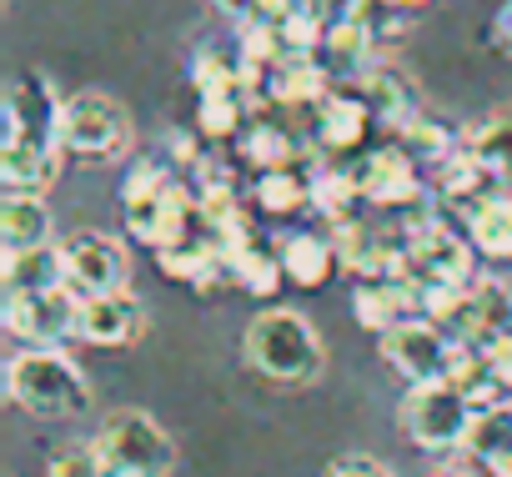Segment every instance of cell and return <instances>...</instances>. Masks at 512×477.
<instances>
[{"mask_svg":"<svg viewBox=\"0 0 512 477\" xmlns=\"http://www.w3.org/2000/svg\"><path fill=\"white\" fill-rule=\"evenodd\" d=\"M241 352H246V362L256 372H262L267 382H277V387H307V382L322 377V362H327L317 327L302 312H292V307L256 312L246 337H241Z\"/></svg>","mask_w":512,"mask_h":477,"instance_id":"cell-1","label":"cell"},{"mask_svg":"<svg viewBox=\"0 0 512 477\" xmlns=\"http://www.w3.org/2000/svg\"><path fill=\"white\" fill-rule=\"evenodd\" d=\"M6 397L41 422H61L91 407V382L61 347H26L6 362Z\"/></svg>","mask_w":512,"mask_h":477,"instance_id":"cell-2","label":"cell"},{"mask_svg":"<svg viewBox=\"0 0 512 477\" xmlns=\"http://www.w3.org/2000/svg\"><path fill=\"white\" fill-rule=\"evenodd\" d=\"M121 216H126V231L136 236V242L161 252V247L181 242V236L201 221V201L176 176L141 161V166H131V176L121 186Z\"/></svg>","mask_w":512,"mask_h":477,"instance_id":"cell-3","label":"cell"},{"mask_svg":"<svg viewBox=\"0 0 512 477\" xmlns=\"http://www.w3.org/2000/svg\"><path fill=\"white\" fill-rule=\"evenodd\" d=\"M96 447H101L111 477H166L176 467L171 432L151 412H136V407L111 412L96 432Z\"/></svg>","mask_w":512,"mask_h":477,"instance_id":"cell-4","label":"cell"},{"mask_svg":"<svg viewBox=\"0 0 512 477\" xmlns=\"http://www.w3.org/2000/svg\"><path fill=\"white\" fill-rule=\"evenodd\" d=\"M477 417V402L447 377V382H422L407 387L402 397V432L422 452H457L467 442V427Z\"/></svg>","mask_w":512,"mask_h":477,"instance_id":"cell-5","label":"cell"},{"mask_svg":"<svg viewBox=\"0 0 512 477\" xmlns=\"http://www.w3.org/2000/svg\"><path fill=\"white\" fill-rule=\"evenodd\" d=\"M61 146L81 161H116L131 146V116L106 91H76L61 111Z\"/></svg>","mask_w":512,"mask_h":477,"instance_id":"cell-6","label":"cell"},{"mask_svg":"<svg viewBox=\"0 0 512 477\" xmlns=\"http://www.w3.org/2000/svg\"><path fill=\"white\" fill-rule=\"evenodd\" d=\"M377 347H382V362H387L407 387L447 382L452 367H457V352H462L427 312H422V317H407V322H397V327H387V332L377 337Z\"/></svg>","mask_w":512,"mask_h":477,"instance_id":"cell-7","label":"cell"},{"mask_svg":"<svg viewBox=\"0 0 512 477\" xmlns=\"http://www.w3.org/2000/svg\"><path fill=\"white\" fill-rule=\"evenodd\" d=\"M472 252H477V247L467 242V236L447 231L442 221H422V226H407L402 272L422 287V297L437 292V287H467V282H477Z\"/></svg>","mask_w":512,"mask_h":477,"instance_id":"cell-8","label":"cell"},{"mask_svg":"<svg viewBox=\"0 0 512 477\" xmlns=\"http://www.w3.org/2000/svg\"><path fill=\"white\" fill-rule=\"evenodd\" d=\"M0 317H6V332L21 337L26 347H61L81 327V292L71 282L46 287V292H21V297H6Z\"/></svg>","mask_w":512,"mask_h":477,"instance_id":"cell-9","label":"cell"},{"mask_svg":"<svg viewBox=\"0 0 512 477\" xmlns=\"http://www.w3.org/2000/svg\"><path fill=\"white\" fill-rule=\"evenodd\" d=\"M61 111L66 96H56L51 76L21 71L6 91V146H61Z\"/></svg>","mask_w":512,"mask_h":477,"instance_id":"cell-10","label":"cell"},{"mask_svg":"<svg viewBox=\"0 0 512 477\" xmlns=\"http://www.w3.org/2000/svg\"><path fill=\"white\" fill-rule=\"evenodd\" d=\"M61 257H66V282L81 292V297H96V292H121L131 282V252L106 231H76L61 242Z\"/></svg>","mask_w":512,"mask_h":477,"instance_id":"cell-11","label":"cell"},{"mask_svg":"<svg viewBox=\"0 0 512 477\" xmlns=\"http://www.w3.org/2000/svg\"><path fill=\"white\" fill-rule=\"evenodd\" d=\"M352 171H357L362 201L372 206H417L427 196V186L417 181V156L407 146H377Z\"/></svg>","mask_w":512,"mask_h":477,"instance_id":"cell-12","label":"cell"},{"mask_svg":"<svg viewBox=\"0 0 512 477\" xmlns=\"http://www.w3.org/2000/svg\"><path fill=\"white\" fill-rule=\"evenodd\" d=\"M146 332V307L136 292H96V297H81V327L76 337L91 342V347H131L136 337Z\"/></svg>","mask_w":512,"mask_h":477,"instance_id":"cell-13","label":"cell"},{"mask_svg":"<svg viewBox=\"0 0 512 477\" xmlns=\"http://www.w3.org/2000/svg\"><path fill=\"white\" fill-rule=\"evenodd\" d=\"M352 312L362 327H372L377 337L407 317H422V287L407 272H387V277H362V287L352 292Z\"/></svg>","mask_w":512,"mask_h":477,"instance_id":"cell-14","label":"cell"},{"mask_svg":"<svg viewBox=\"0 0 512 477\" xmlns=\"http://www.w3.org/2000/svg\"><path fill=\"white\" fill-rule=\"evenodd\" d=\"M367 121H372V106L362 101L352 81L347 91H327V101L317 106V151H332V156L357 151L367 136Z\"/></svg>","mask_w":512,"mask_h":477,"instance_id":"cell-15","label":"cell"},{"mask_svg":"<svg viewBox=\"0 0 512 477\" xmlns=\"http://www.w3.org/2000/svg\"><path fill=\"white\" fill-rule=\"evenodd\" d=\"M352 86L362 91V101L372 106V116H382V121H387V126H397V131H402L412 116H422L417 81H412L402 66H367Z\"/></svg>","mask_w":512,"mask_h":477,"instance_id":"cell-16","label":"cell"},{"mask_svg":"<svg viewBox=\"0 0 512 477\" xmlns=\"http://www.w3.org/2000/svg\"><path fill=\"white\" fill-rule=\"evenodd\" d=\"M327 66L312 61V51H287L272 71H267V96L277 106H322L327 101Z\"/></svg>","mask_w":512,"mask_h":477,"instance_id":"cell-17","label":"cell"},{"mask_svg":"<svg viewBox=\"0 0 512 477\" xmlns=\"http://www.w3.org/2000/svg\"><path fill=\"white\" fill-rule=\"evenodd\" d=\"M51 242V206L36 191H6L0 201V247L6 252H31Z\"/></svg>","mask_w":512,"mask_h":477,"instance_id":"cell-18","label":"cell"},{"mask_svg":"<svg viewBox=\"0 0 512 477\" xmlns=\"http://www.w3.org/2000/svg\"><path fill=\"white\" fill-rule=\"evenodd\" d=\"M0 287H6V297L66 287V257H61V247L46 242V247H31V252H6V262H0Z\"/></svg>","mask_w":512,"mask_h":477,"instance_id":"cell-19","label":"cell"},{"mask_svg":"<svg viewBox=\"0 0 512 477\" xmlns=\"http://www.w3.org/2000/svg\"><path fill=\"white\" fill-rule=\"evenodd\" d=\"M66 146H0V181L6 191H36L46 196L61 176Z\"/></svg>","mask_w":512,"mask_h":477,"instance_id":"cell-20","label":"cell"},{"mask_svg":"<svg viewBox=\"0 0 512 477\" xmlns=\"http://www.w3.org/2000/svg\"><path fill=\"white\" fill-rule=\"evenodd\" d=\"M277 252H282L287 282H297V287H322L332 277V267H342L337 236H322V231H292Z\"/></svg>","mask_w":512,"mask_h":477,"instance_id":"cell-21","label":"cell"},{"mask_svg":"<svg viewBox=\"0 0 512 477\" xmlns=\"http://www.w3.org/2000/svg\"><path fill=\"white\" fill-rule=\"evenodd\" d=\"M462 226H467V242L477 247V257H487V262H512V191L487 196Z\"/></svg>","mask_w":512,"mask_h":477,"instance_id":"cell-22","label":"cell"},{"mask_svg":"<svg viewBox=\"0 0 512 477\" xmlns=\"http://www.w3.org/2000/svg\"><path fill=\"white\" fill-rule=\"evenodd\" d=\"M372 21H367V11L362 16H352V21H342V26H332L327 31V41H322V56H327V71L332 76H347V81H357L367 66H372Z\"/></svg>","mask_w":512,"mask_h":477,"instance_id":"cell-23","label":"cell"},{"mask_svg":"<svg viewBox=\"0 0 512 477\" xmlns=\"http://www.w3.org/2000/svg\"><path fill=\"white\" fill-rule=\"evenodd\" d=\"M282 277H287L282 252H272V247H262V242H251V236L231 247V282H236L241 292H251V297H272Z\"/></svg>","mask_w":512,"mask_h":477,"instance_id":"cell-24","label":"cell"},{"mask_svg":"<svg viewBox=\"0 0 512 477\" xmlns=\"http://www.w3.org/2000/svg\"><path fill=\"white\" fill-rule=\"evenodd\" d=\"M312 181H317V171H302L297 161L272 166V171L256 176V201H262L272 216H292V211L312 206Z\"/></svg>","mask_w":512,"mask_h":477,"instance_id":"cell-25","label":"cell"},{"mask_svg":"<svg viewBox=\"0 0 512 477\" xmlns=\"http://www.w3.org/2000/svg\"><path fill=\"white\" fill-rule=\"evenodd\" d=\"M462 452H467V457H477L482 467L502 462V457L512 452V407H507V402H487V407H477V417H472V427H467Z\"/></svg>","mask_w":512,"mask_h":477,"instance_id":"cell-26","label":"cell"},{"mask_svg":"<svg viewBox=\"0 0 512 477\" xmlns=\"http://www.w3.org/2000/svg\"><path fill=\"white\" fill-rule=\"evenodd\" d=\"M462 146H467L482 166H492V171L502 176V186L512 191V106H502V111H492L482 126H472V131L462 136Z\"/></svg>","mask_w":512,"mask_h":477,"instance_id":"cell-27","label":"cell"},{"mask_svg":"<svg viewBox=\"0 0 512 477\" xmlns=\"http://www.w3.org/2000/svg\"><path fill=\"white\" fill-rule=\"evenodd\" d=\"M402 146L417 156V166H442V161H452L457 151H462V136L452 131V126H442L437 116H412L407 126H402Z\"/></svg>","mask_w":512,"mask_h":477,"instance_id":"cell-28","label":"cell"},{"mask_svg":"<svg viewBox=\"0 0 512 477\" xmlns=\"http://www.w3.org/2000/svg\"><path fill=\"white\" fill-rule=\"evenodd\" d=\"M241 156L256 166V171H272V166H292L297 156H302V146L277 126V121H251L246 126V136H241Z\"/></svg>","mask_w":512,"mask_h":477,"instance_id":"cell-29","label":"cell"},{"mask_svg":"<svg viewBox=\"0 0 512 477\" xmlns=\"http://www.w3.org/2000/svg\"><path fill=\"white\" fill-rule=\"evenodd\" d=\"M46 477H111V467H106V457H101V447H96V437H91V442H66V447H56Z\"/></svg>","mask_w":512,"mask_h":477,"instance_id":"cell-30","label":"cell"},{"mask_svg":"<svg viewBox=\"0 0 512 477\" xmlns=\"http://www.w3.org/2000/svg\"><path fill=\"white\" fill-rule=\"evenodd\" d=\"M327 477H392V467H382L377 457L352 452V457H337V462L327 467Z\"/></svg>","mask_w":512,"mask_h":477,"instance_id":"cell-31","label":"cell"},{"mask_svg":"<svg viewBox=\"0 0 512 477\" xmlns=\"http://www.w3.org/2000/svg\"><path fill=\"white\" fill-rule=\"evenodd\" d=\"M211 6H216V11L226 16V21H236V26L256 16V0H211Z\"/></svg>","mask_w":512,"mask_h":477,"instance_id":"cell-32","label":"cell"},{"mask_svg":"<svg viewBox=\"0 0 512 477\" xmlns=\"http://www.w3.org/2000/svg\"><path fill=\"white\" fill-rule=\"evenodd\" d=\"M492 36H497V46H502V51H512V0H507V6L497 11V21H492Z\"/></svg>","mask_w":512,"mask_h":477,"instance_id":"cell-33","label":"cell"},{"mask_svg":"<svg viewBox=\"0 0 512 477\" xmlns=\"http://www.w3.org/2000/svg\"><path fill=\"white\" fill-rule=\"evenodd\" d=\"M382 6H387V11H422L427 0H382Z\"/></svg>","mask_w":512,"mask_h":477,"instance_id":"cell-34","label":"cell"},{"mask_svg":"<svg viewBox=\"0 0 512 477\" xmlns=\"http://www.w3.org/2000/svg\"><path fill=\"white\" fill-rule=\"evenodd\" d=\"M487 472H492V477H512V452H507V457H502V462H492V467H487Z\"/></svg>","mask_w":512,"mask_h":477,"instance_id":"cell-35","label":"cell"}]
</instances>
